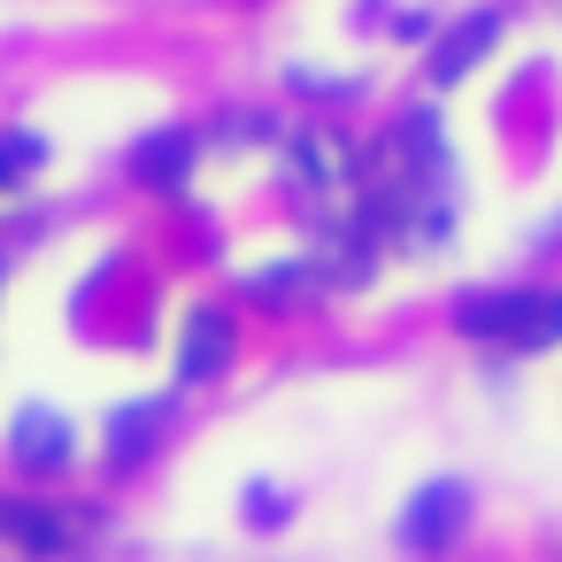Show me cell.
Segmentation results:
<instances>
[{
  "label": "cell",
  "instance_id": "obj_1",
  "mask_svg": "<svg viewBox=\"0 0 562 562\" xmlns=\"http://www.w3.org/2000/svg\"><path fill=\"white\" fill-rule=\"evenodd\" d=\"M462 516H470V501H462V485H424L408 508H401V547L408 554H447L454 547V531H462Z\"/></svg>",
  "mask_w": 562,
  "mask_h": 562
},
{
  "label": "cell",
  "instance_id": "obj_2",
  "mask_svg": "<svg viewBox=\"0 0 562 562\" xmlns=\"http://www.w3.org/2000/svg\"><path fill=\"white\" fill-rule=\"evenodd\" d=\"M9 454H16V470H32V477H55V470L70 462V424H63V408H47V401L16 408Z\"/></svg>",
  "mask_w": 562,
  "mask_h": 562
},
{
  "label": "cell",
  "instance_id": "obj_3",
  "mask_svg": "<svg viewBox=\"0 0 562 562\" xmlns=\"http://www.w3.org/2000/svg\"><path fill=\"white\" fill-rule=\"evenodd\" d=\"M493 40H501V9H470L439 47H431V78L439 86H454V78H470L485 55H493Z\"/></svg>",
  "mask_w": 562,
  "mask_h": 562
},
{
  "label": "cell",
  "instance_id": "obj_4",
  "mask_svg": "<svg viewBox=\"0 0 562 562\" xmlns=\"http://www.w3.org/2000/svg\"><path fill=\"white\" fill-rule=\"evenodd\" d=\"M224 362H232V316L224 308H193L186 316V339H178V378L186 385H209Z\"/></svg>",
  "mask_w": 562,
  "mask_h": 562
},
{
  "label": "cell",
  "instance_id": "obj_5",
  "mask_svg": "<svg viewBox=\"0 0 562 562\" xmlns=\"http://www.w3.org/2000/svg\"><path fill=\"white\" fill-rule=\"evenodd\" d=\"M531 308H539V293H477V301L454 308V331H470V339H516L524 347Z\"/></svg>",
  "mask_w": 562,
  "mask_h": 562
},
{
  "label": "cell",
  "instance_id": "obj_6",
  "mask_svg": "<svg viewBox=\"0 0 562 562\" xmlns=\"http://www.w3.org/2000/svg\"><path fill=\"white\" fill-rule=\"evenodd\" d=\"M186 170H193V132H147V139L132 147V178H139L147 193H178Z\"/></svg>",
  "mask_w": 562,
  "mask_h": 562
},
{
  "label": "cell",
  "instance_id": "obj_7",
  "mask_svg": "<svg viewBox=\"0 0 562 562\" xmlns=\"http://www.w3.org/2000/svg\"><path fill=\"white\" fill-rule=\"evenodd\" d=\"M0 531H9L24 554H40V562L70 554V524H63L47 501H0Z\"/></svg>",
  "mask_w": 562,
  "mask_h": 562
},
{
  "label": "cell",
  "instance_id": "obj_8",
  "mask_svg": "<svg viewBox=\"0 0 562 562\" xmlns=\"http://www.w3.org/2000/svg\"><path fill=\"white\" fill-rule=\"evenodd\" d=\"M162 416H170V401H132L124 416H109V462H116V470H132V462L155 447Z\"/></svg>",
  "mask_w": 562,
  "mask_h": 562
},
{
  "label": "cell",
  "instance_id": "obj_9",
  "mask_svg": "<svg viewBox=\"0 0 562 562\" xmlns=\"http://www.w3.org/2000/svg\"><path fill=\"white\" fill-rule=\"evenodd\" d=\"M40 155H47L40 139H24V132H0V193H9L24 170H40Z\"/></svg>",
  "mask_w": 562,
  "mask_h": 562
},
{
  "label": "cell",
  "instance_id": "obj_10",
  "mask_svg": "<svg viewBox=\"0 0 562 562\" xmlns=\"http://www.w3.org/2000/svg\"><path fill=\"white\" fill-rule=\"evenodd\" d=\"M562 339V293H539V308H531V331H524V347H554Z\"/></svg>",
  "mask_w": 562,
  "mask_h": 562
}]
</instances>
